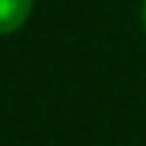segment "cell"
Segmentation results:
<instances>
[{
  "mask_svg": "<svg viewBox=\"0 0 146 146\" xmlns=\"http://www.w3.org/2000/svg\"><path fill=\"white\" fill-rule=\"evenodd\" d=\"M141 16H143V27H146V0H143V8H141Z\"/></svg>",
  "mask_w": 146,
  "mask_h": 146,
  "instance_id": "2",
  "label": "cell"
},
{
  "mask_svg": "<svg viewBox=\"0 0 146 146\" xmlns=\"http://www.w3.org/2000/svg\"><path fill=\"white\" fill-rule=\"evenodd\" d=\"M35 0H0V35H11L30 19Z\"/></svg>",
  "mask_w": 146,
  "mask_h": 146,
  "instance_id": "1",
  "label": "cell"
}]
</instances>
